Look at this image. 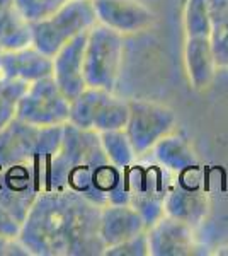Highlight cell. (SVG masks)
<instances>
[{
    "instance_id": "cell-1",
    "label": "cell",
    "mask_w": 228,
    "mask_h": 256,
    "mask_svg": "<svg viewBox=\"0 0 228 256\" xmlns=\"http://www.w3.org/2000/svg\"><path fill=\"white\" fill-rule=\"evenodd\" d=\"M101 205L70 190H43L22 220L19 239L34 256H99Z\"/></svg>"
},
{
    "instance_id": "cell-2",
    "label": "cell",
    "mask_w": 228,
    "mask_h": 256,
    "mask_svg": "<svg viewBox=\"0 0 228 256\" xmlns=\"http://www.w3.org/2000/svg\"><path fill=\"white\" fill-rule=\"evenodd\" d=\"M46 190H70L101 207L128 204V171L109 162L97 132L65 123L60 150L48 171Z\"/></svg>"
},
{
    "instance_id": "cell-3",
    "label": "cell",
    "mask_w": 228,
    "mask_h": 256,
    "mask_svg": "<svg viewBox=\"0 0 228 256\" xmlns=\"http://www.w3.org/2000/svg\"><path fill=\"white\" fill-rule=\"evenodd\" d=\"M124 56V36L95 22L87 31L84 48V79L87 88L113 90Z\"/></svg>"
},
{
    "instance_id": "cell-4",
    "label": "cell",
    "mask_w": 228,
    "mask_h": 256,
    "mask_svg": "<svg viewBox=\"0 0 228 256\" xmlns=\"http://www.w3.org/2000/svg\"><path fill=\"white\" fill-rule=\"evenodd\" d=\"M97 19L90 0H68L53 16L31 24L32 46L53 58L63 44L89 31Z\"/></svg>"
},
{
    "instance_id": "cell-5",
    "label": "cell",
    "mask_w": 228,
    "mask_h": 256,
    "mask_svg": "<svg viewBox=\"0 0 228 256\" xmlns=\"http://www.w3.org/2000/svg\"><path fill=\"white\" fill-rule=\"evenodd\" d=\"M130 114L124 126V134L133 147L136 158L152 152L155 144L172 134L177 126L176 113L165 104L148 99L128 101Z\"/></svg>"
},
{
    "instance_id": "cell-6",
    "label": "cell",
    "mask_w": 228,
    "mask_h": 256,
    "mask_svg": "<svg viewBox=\"0 0 228 256\" xmlns=\"http://www.w3.org/2000/svg\"><path fill=\"white\" fill-rule=\"evenodd\" d=\"M172 172L157 164H133L128 169V204L140 212L147 226L164 216V204L174 183Z\"/></svg>"
},
{
    "instance_id": "cell-7",
    "label": "cell",
    "mask_w": 228,
    "mask_h": 256,
    "mask_svg": "<svg viewBox=\"0 0 228 256\" xmlns=\"http://www.w3.org/2000/svg\"><path fill=\"white\" fill-rule=\"evenodd\" d=\"M68 113L70 101L49 76L29 84L19 99L15 118L32 126L46 128L68 123Z\"/></svg>"
},
{
    "instance_id": "cell-8",
    "label": "cell",
    "mask_w": 228,
    "mask_h": 256,
    "mask_svg": "<svg viewBox=\"0 0 228 256\" xmlns=\"http://www.w3.org/2000/svg\"><path fill=\"white\" fill-rule=\"evenodd\" d=\"M41 192L43 181L34 162L0 166V204L19 222L24 220L27 210Z\"/></svg>"
},
{
    "instance_id": "cell-9",
    "label": "cell",
    "mask_w": 228,
    "mask_h": 256,
    "mask_svg": "<svg viewBox=\"0 0 228 256\" xmlns=\"http://www.w3.org/2000/svg\"><path fill=\"white\" fill-rule=\"evenodd\" d=\"M99 24L119 34L143 32L155 24V12L140 0H90Z\"/></svg>"
},
{
    "instance_id": "cell-10",
    "label": "cell",
    "mask_w": 228,
    "mask_h": 256,
    "mask_svg": "<svg viewBox=\"0 0 228 256\" xmlns=\"http://www.w3.org/2000/svg\"><path fill=\"white\" fill-rule=\"evenodd\" d=\"M194 227L171 216H162L147 227L150 256H189L198 253Z\"/></svg>"
},
{
    "instance_id": "cell-11",
    "label": "cell",
    "mask_w": 228,
    "mask_h": 256,
    "mask_svg": "<svg viewBox=\"0 0 228 256\" xmlns=\"http://www.w3.org/2000/svg\"><path fill=\"white\" fill-rule=\"evenodd\" d=\"M87 43V31L75 36L72 41L63 44L53 56L51 77L56 82L58 89L63 92L68 101L87 89L84 79V48Z\"/></svg>"
},
{
    "instance_id": "cell-12",
    "label": "cell",
    "mask_w": 228,
    "mask_h": 256,
    "mask_svg": "<svg viewBox=\"0 0 228 256\" xmlns=\"http://www.w3.org/2000/svg\"><path fill=\"white\" fill-rule=\"evenodd\" d=\"M147 222L130 204H107L101 207L99 236L106 248L131 239L147 230Z\"/></svg>"
},
{
    "instance_id": "cell-13",
    "label": "cell",
    "mask_w": 228,
    "mask_h": 256,
    "mask_svg": "<svg viewBox=\"0 0 228 256\" xmlns=\"http://www.w3.org/2000/svg\"><path fill=\"white\" fill-rule=\"evenodd\" d=\"M165 216L186 222L194 229L206 220L210 214V198L198 184H182L174 181L164 204Z\"/></svg>"
},
{
    "instance_id": "cell-14",
    "label": "cell",
    "mask_w": 228,
    "mask_h": 256,
    "mask_svg": "<svg viewBox=\"0 0 228 256\" xmlns=\"http://www.w3.org/2000/svg\"><path fill=\"white\" fill-rule=\"evenodd\" d=\"M39 128L14 118L0 130V166L17 162L36 164ZM38 168V166H36Z\"/></svg>"
},
{
    "instance_id": "cell-15",
    "label": "cell",
    "mask_w": 228,
    "mask_h": 256,
    "mask_svg": "<svg viewBox=\"0 0 228 256\" xmlns=\"http://www.w3.org/2000/svg\"><path fill=\"white\" fill-rule=\"evenodd\" d=\"M184 67L191 88L206 90L218 72L210 36H189L184 43Z\"/></svg>"
},
{
    "instance_id": "cell-16",
    "label": "cell",
    "mask_w": 228,
    "mask_h": 256,
    "mask_svg": "<svg viewBox=\"0 0 228 256\" xmlns=\"http://www.w3.org/2000/svg\"><path fill=\"white\" fill-rule=\"evenodd\" d=\"M0 64L5 70L7 77L24 80L27 84L49 77L53 72V58L41 53L32 44L14 52H2Z\"/></svg>"
},
{
    "instance_id": "cell-17",
    "label": "cell",
    "mask_w": 228,
    "mask_h": 256,
    "mask_svg": "<svg viewBox=\"0 0 228 256\" xmlns=\"http://www.w3.org/2000/svg\"><path fill=\"white\" fill-rule=\"evenodd\" d=\"M152 152L157 162L174 176L194 171L198 168V156L194 154L193 147L179 135H174V132L159 140Z\"/></svg>"
},
{
    "instance_id": "cell-18",
    "label": "cell",
    "mask_w": 228,
    "mask_h": 256,
    "mask_svg": "<svg viewBox=\"0 0 228 256\" xmlns=\"http://www.w3.org/2000/svg\"><path fill=\"white\" fill-rule=\"evenodd\" d=\"M32 44V28L15 7V0H0V46L3 52Z\"/></svg>"
},
{
    "instance_id": "cell-19",
    "label": "cell",
    "mask_w": 228,
    "mask_h": 256,
    "mask_svg": "<svg viewBox=\"0 0 228 256\" xmlns=\"http://www.w3.org/2000/svg\"><path fill=\"white\" fill-rule=\"evenodd\" d=\"M128 114H130V104H128L126 99L118 98L116 94H113V90L102 89L97 106H95L92 130L97 132V134L124 130Z\"/></svg>"
},
{
    "instance_id": "cell-20",
    "label": "cell",
    "mask_w": 228,
    "mask_h": 256,
    "mask_svg": "<svg viewBox=\"0 0 228 256\" xmlns=\"http://www.w3.org/2000/svg\"><path fill=\"white\" fill-rule=\"evenodd\" d=\"M210 41L218 70H228V0H208Z\"/></svg>"
},
{
    "instance_id": "cell-21",
    "label": "cell",
    "mask_w": 228,
    "mask_h": 256,
    "mask_svg": "<svg viewBox=\"0 0 228 256\" xmlns=\"http://www.w3.org/2000/svg\"><path fill=\"white\" fill-rule=\"evenodd\" d=\"M99 140H101L102 150L107 156L109 162L114 164L116 168L128 171L136 162V154L124 130L102 132L99 134Z\"/></svg>"
},
{
    "instance_id": "cell-22",
    "label": "cell",
    "mask_w": 228,
    "mask_h": 256,
    "mask_svg": "<svg viewBox=\"0 0 228 256\" xmlns=\"http://www.w3.org/2000/svg\"><path fill=\"white\" fill-rule=\"evenodd\" d=\"M27 88V82L7 77L5 70L0 64V130L15 118L19 99L22 98Z\"/></svg>"
},
{
    "instance_id": "cell-23",
    "label": "cell",
    "mask_w": 228,
    "mask_h": 256,
    "mask_svg": "<svg viewBox=\"0 0 228 256\" xmlns=\"http://www.w3.org/2000/svg\"><path fill=\"white\" fill-rule=\"evenodd\" d=\"M184 31L186 38H189V36H210L211 19L208 0H186Z\"/></svg>"
},
{
    "instance_id": "cell-24",
    "label": "cell",
    "mask_w": 228,
    "mask_h": 256,
    "mask_svg": "<svg viewBox=\"0 0 228 256\" xmlns=\"http://www.w3.org/2000/svg\"><path fill=\"white\" fill-rule=\"evenodd\" d=\"M68 0H15V7L27 22L34 24L58 12Z\"/></svg>"
},
{
    "instance_id": "cell-25",
    "label": "cell",
    "mask_w": 228,
    "mask_h": 256,
    "mask_svg": "<svg viewBox=\"0 0 228 256\" xmlns=\"http://www.w3.org/2000/svg\"><path fill=\"white\" fill-rule=\"evenodd\" d=\"M106 256H148V241H147V230L138 236L126 239L116 246L106 248Z\"/></svg>"
},
{
    "instance_id": "cell-26",
    "label": "cell",
    "mask_w": 228,
    "mask_h": 256,
    "mask_svg": "<svg viewBox=\"0 0 228 256\" xmlns=\"http://www.w3.org/2000/svg\"><path fill=\"white\" fill-rule=\"evenodd\" d=\"M20 227H22V222H19L0 204V238H19Z\"/></svg>"
},
{
    "instance_id": "cell-27",
    "label": "cell",
    "mask_w": 228,
    "mask_h": 256,
    "mask_svg": "<svg viewBox=\"0 0 228 256\" xmlns=\"http://www.w3.org/2000/svg\"><path fill=\"white\" fill-rule=\"evenodd\" d=\"M0 256H29L19 238H0Z\"/></svg>"
},
{
    "instance_id": "cell-28",
    "label": "cell",
    "mask_w": 228,
    "mask_h": 256,
    "mask_svg": "<svg viewBox=\"0 0 228 256\" xmlns=\"http://www.w3.org/2000/svg\"><path fill=\"white\" fill-rule=\"evenodd\" d=\"M3 52V50H2V46H0V53H2Z\"/></svg>"
}]
</instances>
